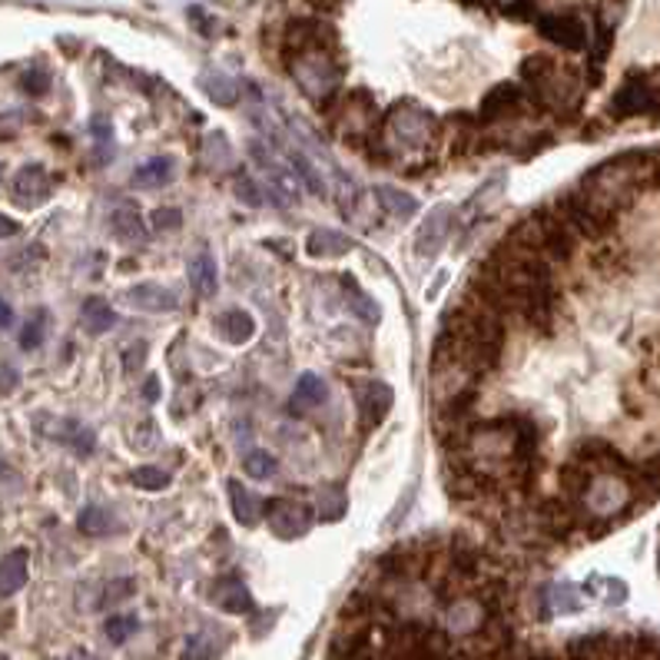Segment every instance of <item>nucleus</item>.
Listing matches in <instances>:
<instances>
[{
	"label": "nucleus",
	"mask_w": 660,
	"mask_h": 660,
	"mask_svg": "<svg viewBox=\"0 0 660 660\" xmlns=\"http://www.w3.org/2000/svg\"><path fill=\"white\" fill-rule=\"evenodd\" d=\"M657 173H660V153L630 150V153H617V157L604 160L600 167L587 170L577 190L617 216V210L630 206L640 190L657 183Z\"/></svg>",
	"instance_id": "1"
},
{
	"label": "nucleus",
	"mask_w": 660,
	"mask_h": 660,
	"mask_svg": "<svg viewBox=\"0 0 660 660\" xmlns=\"http://www.w3.org/2000/svg\"><path fill=\"white\" fill-rule=\"evenodd\" d=\"M292 81L299 84V91L306 97H312L319 107H326L329 100H336L339 87H342V64H336V51H309V54H296L286 61Z\"/></svg>",
	"instance_id": "2"
},
{
	"label": "nucleus",
	"mask_w": 660,
	"mask_h": 660,
	"mask_svg": "<svg viewBox=\"0 0 660 660\" xmlns=\"http://www.w3.org/2000/svg\"><path fill=\"white\" fill-rule=\"evenodd\" d=\"M382 130H385V137H392V143H395L402 153H422V150L435 147L441 124H438L425 107H418L415 100H398V104L388 110Z\"/></svg>",
	"instance_id": "3"
},
{
	"label": "nucleus",
	"mask_w": 660,
	"mask_h": 660,
	"mask_svg": "<svg viewBox=\"0 0 660 660\" xmlns=\"http://www.w3.org/2000/svg\"><path fill=\"white\" fill-rule=\"evenodd\" d=\"M554 213L564 220V226L574 236H587V239H600L607 236V230L614 226V213L604 210L600 203H594L590 196H584L581 190H567L554 200Z\"/></svg>",
	"instance_id": "4"
},
{
	"label": "nucleus",
	"mask_w": 660,
	"mask_h": 660,
	"mask_svg": "<svg viewBox=\"0 0 660 660\" xmlns=\"http://www.w3.org/2000/svg\"><path fill=\"white\" fill-rule=\"evenodd\" d=\"M630 498H634V488H630V478H627V475H614V471H594L590 485L584 488V494H581L577 501H581L584 514L607 521V518H617V514H624V511H627V504H630Z\"/></svg>",
	"instance_id": "5"
},
{
	"label": "nucleus",
	"mask_w": 660,
	"mask_h": 660,
	"mask_svg": "<svg viewBox=\"0 0 660 660\" xmlns=\"http://www.w3.org/2000/svg\"><path fill=\"white\" fill-rule=\"evenodd\" d=\"M309 51H339V31L319 18H292L283 28V61Z\"/></svg>",
	"instance_id": "6"
},
{
	"label": "nucleus",
	"mask_w": 660,
	"mask_h": 660,
	"mask_svg": "<svg viewBox=\"0 0 660 660\" xmlns=\"http://www.w3.org/2000/svg\"><path fill=\"white\" fill-rule=\"evenodd\" d=\"M534 226H537V253L547 263H567L574 256V233L564 226V220L554 213V206H537L531 210Z\"/></svg>",
	"instance_id": "7"
},
{
	"label": "nucleus",
	"mask_w": 660,
	"mask_h": 660,
	"mask_svg": "<svg viewBox=\"0 0 660 660\" xmlns=\"http://www.w3.org/2000/svg\"><path fill=\"white\" fill-rule=\"evenodd\" d=\"M266 521H269L276 537L296 541L312 528L316 508L306 504V501H296V498H273V501H266Z\"/></svg>",
	"instance_id": "8"
},
{
	"label": "nucleus",
	"mask_w": 660,
	"mask_h": 660,
	"mask_svg": "<svg viewBox=\"0 0 660 660\" xmlns=\"http://www.w3.org/2000/svg\"><path fill=\"white\" fill-rule=\"evenodd\" d=\"M660 104H657V94L650 87V77L647 74H630L617 94L610 97V117L617 120H630V117H643V114H653Z\"/></svg>",
	"instance_id": "9"
},
{
	"label": "nucleus",
	"mask_w": 660,
	"mask_h": 660,
	"mask_svg": "<svg viewBox=\"0 0 660 660\" xmlns=\"http://www.w3.org/2000/svg\"><path fill=\"white\" fill-rule=\"evenodd\" d=\"M537 34L564 51H584L587 47V24L584 18H577L574 11H557V14H544L537 18Z\"/></svg>",
	"instance_id": "10"
},
{
	"label": "nucleus",
	"mask_w": 660,
	"mask_h": 660,
	"mask_svg": "<svg viewBox=\"0 0 660 660\" xmlns=\"http://www.w3.org/2000/svg\"><path fill=\"white\" fill-rule=\"evenodd\" d=\"M253 160H256V167L266 173L269 196H273L279 206H296V203H299V187H296V180H292V170L283 167V163L269 153L266 143H253Z\"/></svg>",
	"instance_id": "11"
},
{
	"label": "nucleus",
	"mask_w": 660,
	"mask_h": 660,
	"mask_svg": "<svg viewBox=\"0 0 660 660\" xmlns=\"http://www.w3.org/2000/svg\"><path fill=\"white\" fill-rule=\"evenodd\" d=\"M51 193H54V177L47 173L44 163H28V167L18 170L14 187H11V196H14L18 206L38 210L51 200Z\"/></svg>",
	"instance_id": "12"
},
{
	"label": "nucleus",
	"mask_w": 660,
	"mask_h": 660,
	"mask_svg": "<svg viewBox=\"0 0 660 660\" xmlns=\"http://www.w3.org/2000/svg\"><path fill=\"white\" fill-rule=\"evenodd\" d=\"M451 226H455V210L451 206H435L415 230V253L422 259H435L448 246Z\"/></svg>",
	"instance_id": "13"
},
{
	"label": "nucleus",
	"mask_w": 660,
	"mask_h": 660,
	"mask_svg": "<svg viewBox=\"0 0 660 660\" xmlns=\"http://www.w3.org/2000/svg\"><path fill=\"white\" fill-rule=\"evenodd\" d=\"M124 306L127 309H137V312H153V316H163V312H173L177 309V296L157 283H140L134 289L124 292Z\"/></svg>",
	"instance_id": "14"
},
{
	"label": "nucleus",
	"mask_w": 660,
	"mask_h": 660,
	"mask_svg": "<svg viewBox=\"0 0 660 660\" xmlns=\"http://www.w3.org/2000/svg\"><path fill=\"white\" fill-rule=\"evenodd\" d=\"M226 494H230L233 518H236L243 528H253V524L263 521V514H266V501H263L259 494H253L243 481L230 478V481H226Z\"/></svg>",
	"instance_id": "15"
},
{
	"label": "nucleus",
	"mask_w": 660,
	"mask_h": 660,
	"mask_svg": "<svg viewBox=\"0 0 660 660\" xmlns=\"http://www.w3.org/2000/svg\"><path fill=\"white\" fill-rule=\"evenodd\" d=\"M352 249H355L352 236H345L339 230H326V226L312 230L309 239H306V253L312 259H339V256H349Z\"/></svg>",
	"instance_id": "16"
},
{
	"label": "nucleus",
	"mask_w": 660,
	"mask_h": 660,
	"mask_svg": "<svg viewBox=\"0 0 660 660\" xmlns=\"http://www.w3.org/2000/svg\"><path fill=\"white\" fill-rule=\"evenodd\" d=\"M521 97H524V94H521L514 84H498V87H491V91L485 94V100H481V110H478L481 124L504 120L508 114H514V110L521 107Z\"/></svg>",
	"instance_id": "17"
},
{
	"label": "nucleus",
	"mask_w": 660,
	"mask_h": 660,
	"mask_svg": "<svg viewBox=\"0 0 660 660\" xmlns=\"http://www.w3.org/2000/svg\"><path fill=\"white\" fill-rule=\"evenodd\" d=\"M326 398H329V385L316 372H302L292 388V398H289V415H306V412L326 405Z\"/></svg>",
	"instance_id": "18"
},
{
	"label": "nucleus",
	"mask_w": 660,
	"mask_h": 660,
	"mask_svg": "<svg viewBox=\"0 0 660 660\" xmlns=\"http://www.w3.org/2000/svg\"><path fill=\"white\" fill-rule=\"evenodd\" d=\"M392 402H395L392 385H385V382H369V385L362 388V395H359V408H362L365 428L382 425L385 415H388V408H392Z\"/></svg>",
	"instance_id": "19"
},
{
	"label": "nucleus",
	"mask_w": 660,
	"mask_h": 660,
	"mask_svg": "<svg viewBox=\"0 0 660 660\" xmlns=\"http://www.w3.org/2000/svg\"><path fill=\"white\" fill-rule=\"evenodd\" d=\"M28 574H31V554L24 547L11 551L4 561H0V600L14 597L28 584Z\"/></svg>",
	"instance_id": "20"
},
{
	"label": "nucleus",
	"mask_w": 660,
	"mask_h": 660,
	"mask_svg": "<svg viewBox=\"0 0 660 660\" xmlns=\"http://www.w3.org/2000/svg\"><path fill=\"white\" fill-rule=\"evenodd\" d=\"M187 276H190V286H193V292L200 299H213L216 296V289H220V269H216V259L210 253H196L190 259Z\"/></svg>",
	"instance_id": "21"
},
{
	"label": "nucleus",
	"mask_w": 660,
	"mask_h": 660,
	"mask_svg": "<svg viewBox=\"0 0 660 660\" xmlns=\"http://www.w3.org/2000/svg\"><path fill=\"white\" fill-rule=\"evenodd\" d=\"M216 332L230 345H246L256 332V322L246 309H230V312L216 316Z\"/></svg>",
	"instance_id": "22"
},
{
	"label": "nucleus",
	"mask_w": 660,
	"mask_h": 660,
	"mask_svg": "<svg viewBox=\"0 0 660 660\" xmlns=\"http://www.w3.org/2000/svg\"><path fill=\"white\" fill-rule=\"evenodd\" d=\"M372 196L379 200V206L392 216V220H398V223H405V220H412L415 216V210H418V200L412 196V193H405V190H398V187H388V183H382V187H375L372 190Z\"/></svg>",
	"instance_id": "23"
},
{
	"label": "nucleus",
	"mask_w": 660,
	"mask_h": 660,
	"mask_svg": "<svg viewBox=\"0 0 660 660\" xmlns=\"http://www.w3.org/2000/svg\"><path fill=\"white\" fill-rule=\"evenodd\" d=\"M173 173H177V163L170 157H153L143 167H137L134 187L137 190H163V187L173 183Z\"/></svg>",
	"instance_id": "24"
},
{
	"label": "nucleus",
	"mask_w": 660,
	"mask_h": 660,
	"mask_svg": "<svg viewBox=\"0 0 660 660\" xmlns=\"http://www.w3.org/2000/svg\"><path fill=\"white\" fill-rule=\"evenodd\" d=\"M213 600H216L223 610H230V614H249V610H253V594H249V587H246L243 581H236V577L220 581V584L213 587Z\"/></svg>",
	"instance_id": "25"
},
{
	"label": "nucleus",
	"mask_w": 660,
	"mask_h": 660,
	"mask_svg": "<svg viewBox=\"0 0 660 660\" xmlns=\"http://www.w3.org/2000/svg\"><path fill=\"white\" fill-rule=\"evenodd\" d=\"M41 428L44 432H51L57 441H64V445H71L77 455H91L94 451V432L87 428V425H81V422H54V425H44L41 422Z\"/></svg>",
	"instance_id": "26"
},
{
	"label": "nucleus",
	"mask_w": 660,
	"mask_h": 660,
	"mask_svg": "<svg viewBox=\"0 0 660 660\" xmlns=\"http://www.w3.org/2000/svg\"><path fill=\"white\" fill-rule=\"evenodd\" d=\"M77 528H81L84 534H91V537H107V534H117V531H120V521H117V514H114L110 508L91 504V508L81 511Z\"/></svg>",
	"instance_id": "27"
},
{
	"label": "nucleus",
	"mask_w": 660,
	"mask_h": 660,
	"mask_svg": "<svg viewBox=\"0 0 660 660\" xmlns=\"http://www.w3.org/2000/svg\"><path fill=\"white\" fill-rule=\"evenodd\" d=\"M200 87L206 91V97L213 100V104H220V107H236L239 104V84L233 81V77H226V74H216V71H210V74H203L200 77Z\"/></svg>",
	"instance_id": "28"
},
{
	"label": "nucleus",
	"mask_w": 660,
	"mask_h": 660,
	"mask_svg": "<svg viewBox=\"0 0 660 660\" xmlns=\"http://www.w3.org/2000/svg\"><path fill=\"white\" fill-rule=\"evenodd\" d=\"M544 604H547V614H577L584 607V594H581V587L561 581L544 590Z\"/></svg>",
	"instance_id": "29"
},
{
	"label": "nucleus",
	"mask_w": 660,
	"mask_h": 660,
	"mask_svg": "<svg viewBox=\"0 0 660 660\" xmlns=\"http://www.w3.org/2000/svg\"><path fill=\"white\" fill-rule=\"evenodd\" d=\"M110 230H114V236L120 239V243H143L147 239V223H143V216L134 210V206H127V210H117L114 216H110Z\"/></svg>",
	"instance_id": "30"
},
{
	"label": "nucleus",
	"mask_w": 660,
	"mask_h": 660,
	"mask_svg": "<svg viewBox=\"0 0 660 660\" xmlns=\"http://www.w3.org/2000/svg\"><path fill=\"white\" fill-rule=\"evenodd\" d=\"M220 653H223V634L213 627L193 634L183 647V660H220Z\"/></svg>",
	"instance_id": "31"
},
{
	"label": "nucleus",
	"mask_w": 660,
	"mask_h": 660,
	"mask_svg": "<svg viewBox=\"0 0 660 660\" xmlns=\"http://www.w3.org/2000/svg\"><path fill=\"white\" fill-rule=\"evenodd\" d=\"M114 326H117V312L110 309L107 299L94 296V299L84 302V329H87L91 336H104V332H110Z\"/></svg>",
	"instance_id": "32"
},
{
	"label": "nucleus",
	"mask_w": 660,
	"mask_h": 660,
	"mask_svg": "<svg viewBox=\"0 0 660 660\" xmlns=\"http://www.w3.org/2000/svg\"><path fill=\"white\" fill-rule=\"evenodd\" d=\"M342 292H345V299H349V306H352V312L359 316V319H365L369 326H375L379 319H382V312H379V306L355 286V279L352 276H342Z\"/></svg>",
	"instance_id": "33"
},
{
	"label": "nucleus",
	"mask_w": 660,
	"mask_h": 660,
	"mask_svg": "<svg viewBox=\"0 0 660 660\" xmlns=\"http://www.w3.org/2000/svg\"><path fill=\"white\" fill-rule=\"evenodd\" d=\"M554 67H557V64H554L547 54H531V57H524V61H521V81H524L528 94L537 91V87L551 77Z\"/></svg>",
	"instance_id": "34"
},
{
	"label": "nucleus",
	"mask_w": 660,
	"mask_h": 660,
	"mask_svg": "<svg viewBox=\"0 0 660 660\" xmlns=\"http://www.w3.org/2000/svg\"><path fill=\"white\" fill-rule=\"evenodd\" d=\"M233 163V147L226 143L223 134H210L203 140V167L206 170H226Z\"/></svg>",
	"instance_id": "35"
},
{
	"label": "nucleus",
	"mask_w": 660,
	"mask_h": 660,
	"mask_svg": "<svg viewBox=\"0 0 660 660\" xmlns=\"http://www.w3.org/2000/svg\"><path fill=\"white\" fill-rule=\"evenodd\" d=\"M47 326H51V316L44 312V309H38L28 322H24V329H21V349L24 352H34V349H41L44 345V339H47Z\"/></svg>",
	"instance_id": "36"
},
{
	"label": "nucleus",
	"mask_w": 660,
	"mask_h": 660,
	"mask_svg": "<svg viewBox=\"0 0 660 660\" xmlns=\"http://www.w3.org/2000/svg\"><path fill=\"white\" fill-rule=\"evenodd\" d=\"M590 478H594V471H590L587 465H581V461H571V465H564V468H561V491H564L567 498H581V494H584V488L590 485Z\"/></svg>",
	"instance_id": "37"
},
{
	"label": "nucleus",
	"mask_w": 660,
	"mask_h": 660,
	"mask_svg": "<svg viewBox=\"0 0 660 660\" xmlns=\"http://www.w3.org/2000/svg\"><path fill=\"white\" fill-rule=\"evenodd\" d=\"M289 167L299 173V180L309 187V193H312V196H322V193H326V187H322V177H319V170H316V163H312V160H306L302 153H296V150H292V153H289Z\"/></svg>",
	"instance_id": "38"
},
{
	"label": "nucleus",
	"mask_w": 660,
	"mask_h": 660,
	"mask_svg": "<svg viewBox=\"0 0 660 660\" xmlns=\"http://www.w3.org/2000/svg\"><path fill=\"white\" fill-rule=\"evenodd\" d=\"M243 468H246V475H249V478H256V481H269V478L276 475L279 461H276V458H273L269 451L256 448V451H249V455H246Z\"/></svg>",
	"instance_id": "39"
},
{
	"label": "nucleus",
	"mask_w": 660,
	"mask_h": 660,
	"mask_svg": "<svg viewBox=\"0 0 660 660\" xmlns=\"http://www.w3.org/2000/svg\"><path fill=\"white\" fill-rule=\"evenodd\" d=\"M130 481H134L137 488H143V491H163V488L170 485V471H167V468H157V465H140V468H134Z\"/></svg>",
	"instance_id": "40"
},
{
	"label": "nucleus",
	"mask_w": 660,
	"mask_h": 660,
	"mask_svg": "<svg viewBox=\"0 0 660 660\" xmlns=\"http://www.w3.org/2000/svg\"><path fill=\"white\" fill-rule=\"evenodd\" d=\"M587 590L604 594V604H610V607H617V604L627 600V584H624L620 577H590V581H587Z\"/></svg>",
	"instance_id": "41"
},
{
	"label": "nucleus",
	"mask_w": 660,
	"mask_h": 660,
	"mask_svg": "<svg viewBox=\"0 0 660 660\" xmlns=\"http://www.w3.org/2000/svg\"><path fill=\"white\" fill-rule=\"evenodd\" d=\"M342 514H345V498H342V491L326 488V491L319 494L316 518H322V521H336V518H342Z\"/></svg>",
	"instance_id": "42"
},
{
	"label": "nucleus",
	"mask_w": 660,
	"mask_h": 660,
	"mask_svg": "<svg viewBox=\"0 0 660 660\" xmlns=\"http://www.w3.org/2000/svg\"><path fill=\"white\" fill-rule=\"evenodd\" d=\"M137 630H140V620H137V614H117V617H110V620H107V637H110L114 643H124V640H130Z\"/></svg>",
	"instance_id": "43"
},
{
	"label": "nucleus",
	"mask_w": 660,
	"mask_h": 660,
	"mask_svg": "<svg viewBox=\"0 0 660 660\" xmlns=\"http://www.w3.org/2000/svg\"><path fill=\"white\" fill-rule=\"evenodd\" d=\"M233 196L243 203V206H263V187L253 180V177H236L233 180Z\"/></svg>",
	"instance_id": "44"
},
{
	"label": "nucleus",
	"mask_w": 660,
	"mask_h": 660,
	"mask_svg": "<svg viewBox=\"0 0 660 660\" xmlns=\"http://www.w3.org/2000/svg\"><path fill=\"white\" fill-rule=\"evenodd\" d=\"M21 87H24V94H31V97H44V94L51 91V71H47V67H31V71H24V74H21Z\"/></svg>",
	"instance_id": "45"
},
{
	"label": "nucleus",
	"mask_w": 660,
	"mask_h": 660,
	"mask_svg": "<svg viewBox=\"0 0 660 660\" xmlns=\"http://www.w3.org/2000/svg\"><path fill=\"white\" fill-rule=\"evenodd\" d=\"M180 223H183V213L177 206H157L150 213V226L157 233H173V230H180Z\"/></svg>",
	"instance_id": "46"
},
{
	"label": "nucleus",
	"mask_w": 660,
	"mask_h": 660,
	"mask_svg": "<svg viewBox=\"0 0 660 660\" xmlns=\"http://www.w3.org/2000/svg\"><path fill=\"white\" fill-rule=\"evenodd\" d=\"M130 441H134V448L137 451H147V448H153L157 441H160V428H157V422L153 418H143L134 432H130Z\"/></svg>",
	"instance_id": "47"
},
{
	"label": "nucleus",
	"mask_w": 660,
	"mask_h": 660,
	"mask_svg": "<svg viewBox=\"0 0 660 660\" xmlns=\"http://www.w3.org/2000/svg\"><path fill=\"white\" fill-rule=\"evenodd\" d=\"M147 362V345L143 342H134L124 349V375H137Z\"/></svg>",
	"instance_id": "48"
},
{
	"label": "nucleus",
	"mask_w": 660,
	"mask_h": 660,
	"mask_svg": "<svg viewBox=\"0 0 660 660\" xmlns=\"http://www.w3.org/2000/svg\"><path fill=\"white\" fill-rule=\"evenodd\" d=\"M134 590H137V584H134V581H110V584H107V594H104V600H100V604H104V607H110V604H120V600H127Z\"/></svg>",
	"instance_id": "49"
},
{
	"label": "nucleus",
	"mask_w": 660,
	"mask_h": 660,
	"mask_svg": "<svg viewBox=\"0 0 660 660\" xmlns=\"http://www.w3.org/2000/svg\"><path fill=\"white\" fill-rule=\"evenodd\" d=\"M504 14L511 21H534L537 18V4H534V0H511V4L504 8Z\"/></svg>",
	"instance_id": "50"
},
{
	"label": "nucleus",
	"mask_w": 660,
	"mask_h": 660,
	"mask_svg": "<svg viewBox=\"0 0 660 660\" xmlns=\"http://www.w3.org/2000/svg\"><path fill=\"white\" fill-rule=\"evenodd\" d=\"M21 385V372L11 362H0V395H8Z\"/></svg>",
	"instance_id": "51"
},
{
	"label": "nucleus",
	"mask_w": 660,
	"mask_h": 660,
	"mask_svg": "<svg viewBox=\"0 0 660 660\" xmlns=\"http://www.w3.org/2000/svg\"><path fill=\"white\" fill-rule=\"evenodd\" d=\"M18 256H21V259H14V263H11V269H24V266H31V263H41V259L47 256V249L38 243V246H28V249H24V253H18Z\"/></svg>",
	"instance_id": "52"
},
{
	"label": "nucleus",
	"mask_w": 660,
	"mask_h": 660,
	"mask_svg": "<svg viewBox=\"0 0 660 660\" xmlns=\"http://www.w3.org/2000/svg\"><path fill=\"white\" fill-rule=\"evenodd\" d=\"M18 233H21V223L0 213V239H11V236H18Z\"/></svg>",
	"instance_id": "53"
},
{
	"label": "nucleus",
	"mask_w": 660,
	"mask_h": 660,
	"mask_svg": "<svg viewBox=\"0 0 660 660\" xmlns=\"http://www.w3.org/2000/svg\"><path fill=\"white\" fill-rule=\"evenodd\" d=\"M143 398L153 405V402H160V379L157 375H150L147 382H143Z\"/></svg>",
	"instance_id": "54"
},
{
	"label": "nucleus",
	"mask_w": 660,
	"mask_h": 660,
	"mask_svg": "<svg viewBox=\"0 0 660 660\" xmlns=\"http://www.w3.org/2000/svg\"><path fill=\"white\" fill-rule=\"evenodd\" d=\"M91 130H94V137H97V140H104V143H110V137H114V130H110V124H107V120H94V127H91Z\"/></svg>",
	"instance_id": "55"
},
{
	"label": "nucleus",
	"mask_w": 660,
	"mask_h": 660,
	"mask_svg": "<svg viewBox=\"0 0 660 660\" xmlns=\"http://www.w3.org/2000/svg\"><path fill=\"white\" fill-rule=\"evenodd\" d=\"M11 326H14V309H11V302L0 299V329H11Z\"/></svg>",
	"instance_id": "56"
},
{
	"label": "nucleus",
	"mask_w": 660,
	"mask_h": 660,
	"mask_svg": "<svg viewBox=\"0 0 660 660\" xmlns=\"http://www.w3.org/2000/svg\"><path fill=\"white\" fill-rule=\"evenodd\" d=\"M445 283H448V273H445V269H441V273H438V276H435V286H432V289H428V299H435V296H438V286H445Z\"/></svg>",
	"instance_id": "57"
},
{
	"label": "nucleus",
	"mask_w": 660,
	"mask_h": 660,
	"mask_svg": "<svg viewBox=\"0 0 660 660\" xmlns=\"http://www.w3.org/2000/svg\"><path fill=\"white\" fill-rule=\"evenodd\" d=\"M312 4H316L319 11H336V8L342 4V0H312Z\"/></svg>",
	"instance_id": "58"
},
{
	"label": "nucleus",
	"mask_w": 660,
	"mask_h": 660,
	"mask_svg": "<svg viewBox=\"0 0 660 660\" xmlns=\"http://www.w3.org/2000/svg\"><path fill=\"white\" fill-rule=\"evenodd\" d=\"M461 4H471V8H481V0H461Z\"/></svg>",
	"instance_id": "59"
},
{
	"label": "nucleus",
	"mask_w": 660,
	"mask_h": 660,
	"mask_svg": "<svg viewBox=\"0 0 660 660\" xmlns=\"http://www.w3.org/2000/svg\"><path fill=\"white\" fill-rule=\"evenodd\" d=\"M4 170H8V167H4V163H0V180H4Z\"/></svg>",
	"instance_id": "60"
},
{
	"label": "nucleus",
	"mask_w": 660,
	"mask_h": 660,
	"mask_svg": "<svg viewBox=\"0 0 660 660\" xmlns=\"http://www.w3.org/2000/svg\"><path fill=\"white\" fill-rule=\"evenodd\" d=\"M81 660H100V657H81Z\"/></svg>",
	"instance_id": "61"
},
{
	"label": "nucleus",
	"mask_w": 660,
	"mask_h": 660,
	"mask_svg": "<svg viewBox=\"0 0 660 660\" xmlns=\"http://www.w3.org/2000/svg\"><path fill=\"white\" fill-rule=\"evenodd\" d=\"M0 660H11V657H8V653H0Z\"/></svg>",
	"instance_id": "62"
},
{
	"label": "nucleus",
	"mask_w": 660,
	"mask_h": 660,
	"mask_svg": "<svg viewBox=\"0 0 660 660\" xmlns=\"http://www.w3.org/2000/svg\"><path fill=\"white\" fill-rule=\"evenodd\" d=\"M610 4H624V0H610Z\"/></svg>",
	"instance_id": "63"
}]
</instances>
